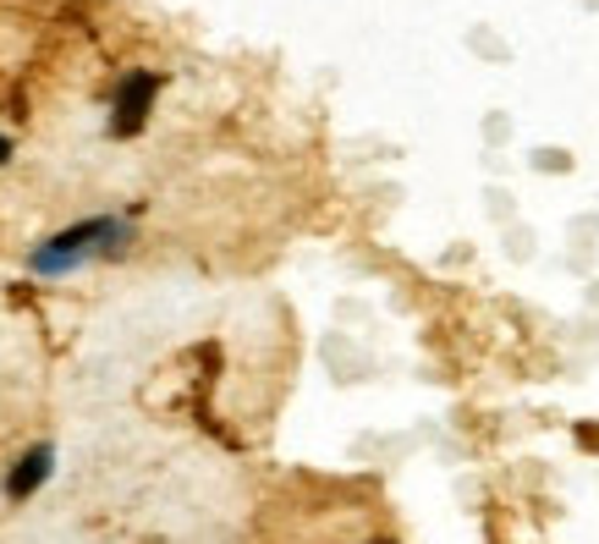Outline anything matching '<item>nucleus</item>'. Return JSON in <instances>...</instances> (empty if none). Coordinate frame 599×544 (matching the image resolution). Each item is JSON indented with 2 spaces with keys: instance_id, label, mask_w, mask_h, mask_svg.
Returning a JSON list of instances; mask_svg holds the SVG:
<instances>
[{
  "instance_id": "f03ea898",
  "label": "nucleus",
  "mask_w": 599,
  "mask_h": 544,
  "mask_svg": "<svg viewBox=\"0 0 599 544\" xmlns=\"http://www.w3.org/2000/svg\"><path fill=\"white\" fill-rule=\"evenodd\" d=\"M155 94H160V78L155 72H127L122 89H116V116H111V138H138L149 111H155Z\"/></svg>"
},
{
  "instance_id": "7ed1b4c3",
  "label": "nucleus",
  "mask_w": 599,
  "mask_h": 544,
  "mask_svg": "<svg viewBox=\"0 0 599 544\" xmlns=\"http://www.w3.org/2000/svg\"><path fill=\"white\" fill-rule=\"evenodd\" d=\"M50 473H56V445H50V440L29 445V451L12 462V473H7V500H34V495L50 484Z\"/></svg>"
},
{
  "instance_id": "f257e3e1",
  "label": "nucleus",
  "mask_w": 599,
  "mask_h": 544,
  "mask_svg": "<svg viewBox=\"0 0 599 544\" xmlns=\"http://www.w3.org/2000/svg\"><path fill=\"white\" fill-rule=\"evenodd\" d=\"M127 242H133V220H122V215H94V220H78V226L45 237V242L29 253V270L56 281V275L83 270L89 259H111V253H122Z\"/></svg>"
},
{
  "instance_id": "20e7f679",
  "label": "nucleus",
  "mask_w": 599,
  "mask_h": 544,
  "mask_svg": "<svg viewBox=\"0 0 599 544\" xmlns=\"http://www.w3.org/2000/svg\"><path fill=\"white\" fill-rule=\"evenodd\" d=\"M7 160H12V138H7V133H0V166H7Z\"/></svg>"
}]
</instances>
